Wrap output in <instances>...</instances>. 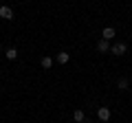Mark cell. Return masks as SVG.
Returning <instances> with one entry per match:
<instances>
[{"label":"cell","instance_id":"obj_11","mask_svg":"<svg viewBox=\"0 0 132 123\" xmlns=\"http://www.w3.org/2000/svg\"><path fill=\"white\" fill-rule=\"evenodd\" d=\"M81 123H88V121H86V119H84V121H81Z\"/></svg>","mask_w":132,"mask_h":123},{"label":"cell","instance_id":"obj_3","mask_svg":"<svg viewBox=\"0 0 132 123\" xmlns=\"http://www.w3.org/2000/svg\"><path fill=\"white\" fill-rule=\"evenodd\" d=\"M0 18H5V20H11L13 18V9H11V7H0Z\"/></svg>","mask_w":132,"mask_h":123},{"label":"cell","instance_id":"obj_5","mask_svg":"<svg viewBox=\"0 0 132 123\" xmlns=\"http://www.w3.org/2000/svg\"><path fill=\"white\" fill-rule=\"evenodd\" d=\"M97 51H99V53H108V51H110V44H108V40H99V44H97Z\"/></svg>","mask_w":132,"mask_h":123},{"label":"cell","instance_id":"obj_1","mask_svg":"<svg viewBox=\"0 0 132 123\" xmlns=\"http://www.w3.org/2000/svg\"><path fill=\"white\" fill-rule=\"evenodd\" d=\"M110 114H112V112H110V108H106V106H101V108H99L97 110V117H99V121H110Z\"/></svg>","mask_w":132,"mask_h":123},{"label":"cell","instance_id":"obj_4","mask_svg":"<svg viewBox=\"0 0 132 123\" xmlns=\"http://www.w3.org/2000/svg\"><path fill=\"white\" fill-rule=\"evenodd\" d=\"M114 38V29L112 27H106L104 31H101V40H112Z\"/></svg>","mask_w":132,"mask_h":123},{"label":"cell","instance_id":"obj_12","mask_svg":"<svg viewBox=\"0 0 132 123\" xmlns=\"http://www.w3.org/2000/svg\"><path fill=\"white\" fill-rule=\"evenodd\" d=\"M0 53H2V46H0Z\"/></svg>","mask_w":132,"mask_h":123},{"label":"cell","instance_id":"obj_6","mask_svg":"<svg viewBox=\"0 0 132 123\" xmlns=\"http://www.w3.org/2000/svg\"><path fill=\"white\" fill-rule=\"evenodd\" d=\"M71 59V55H68V53H57V64H66V61Z\"/></svg>","mask_w":132,"mask_h":123},{"label":"cell","instance_id":"obj_9","mask_svg":"<svg viewBox=\"0 0 132 123\" xmlns=\"http://www.w3.org/2000/svg\"><path fill=\"white\" fill-rule=\"evenodd\" d=\"M53 66V59L51 57H42V68H51Z\"/></svg>","mask_w":132,"mask_h":123},{"label":"cell","instance_id":"obj_2","mask_svg":"<svg viewBox=\"0 0 132 123\" xmlns=\"http://www.w3.org/2000/svg\"><path fill=\"white\" fill-rule=\"evenodd\" d=\"M110 51H112V55H123V53L128 51V46L123 42H119V44H114V46H110Z\"/></svg>","mask_w":132,"mask_h":123},{"label":"cell","instance_id":"obj_8","mask_svg":"<svg viewBox=\"0 0 132 123\" xmlns=\"http://www.w3.org/2000/svg\"><path fill=\"white\" fill-rule=\"evenodd\" d=\"M5 55H7V59H15V57H18V51H15V48L11 46V48H7V53H5Z\"/></svg>","mask_w":132,"mask_h":123},{"label":"cell","instance_id":"obj_7","mask_svg":"<svg viewBox=\"0 0 132 123\" xmlns=\"http://www.w3.org/2000/svg\"><path fill=\"white\" fill-rule=\"evenodd\" d=\"M73 119H75L77 123H81V121L86 119V117H84V110H75V112H73Z\"/></svg>","mask_w":132,"mask_h":123},{"label":"cell","instance_id":"obj_10","mask_svg":"<svg viewBox=\"0 0 132 123\" xmlns=\"http://www.w3.org/2000/svg\"><path fill=\"white\" fill-rule=\"evenodd\" d=\"M119 88H121V90L128 88V79H126V77H121V79H119Z\"/></svg>","mask_w":132,"mask_h":123}]
</instances>
